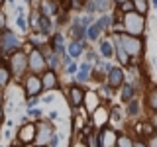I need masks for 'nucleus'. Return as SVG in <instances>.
Returning <instances> with one entry per match:
<instances>
[{
	"label": "nucleus",
	"instance_id": "obj_1",
	"mask_svg": "<svg viewBox=\"0 0 157 147\" xmlns=\"http://www.w3.org/2000/svg\"><path fill=\"white\" fill-rule=\"evenodd\" d=\"M122 32L126 36H132V37H140L145 29V16L137 12H130V14H124L122 16Z\"/></svg>",
	"mask_w": 157,
	"mask_h": 147
},
{
	"label": "nucleus",
	"instance_id": "obj_2",
	"mask_svg": "<svg viewBox=\"0 0 157 147\" xmlns=\"http://www.w3.org/2000/svg\"><path fill=\"white\" fill-rule=\"evenodd\" d=\"M8 65H10L8 71H10L12 77H16V78L26 77V73H28V55L22 51V49H18V51H14L12 55H10Z\"/></svg>",
	"mask_w": 157,
	"mask_h": 147
},
{
	"label": "nucleus",
	"instance_id": "obj_3",
	"mask_svg": "<svg viewBox=\"0 0 157 147\" xmlns=\"http://www.w3.org/2000/svg\"><path fill=\"white\" fill-rule=\"evenodd\" d=\"M118 39H120V45L126 51V55L130 57V63H132V59H137L141 55L144 43H141L140 37H132V36H126V33H118Z\"/></svg>",
	"mask_w": 157,
	"mask_h": 147
},
{
	"label": "nucleus",
	"instance_id": "obj_4",
	"mask_svg": "<svg viewBox=\"0 0 157 147\" xmlns=\"http://www.w3.org/2000/svg\"><path fill=\"white\" fill-rule=\"evenodd\" d=\"M20 47H22L20 37L14 32H10V29H2L0 32V55H12Z\"/></svg>",
	"mask_w": 157,
	"mask_h": 147
},
{
	"label": "nucleus",
	"instance_id": "obj_5",
	"mask_svg": "<svg viewBox=\"0 0 157 147\" xmlns=\"http://www.w3.org/2000/svg\"><path fill=\"white\" fill-rule=\"evenodd\" d=\"M28 69H29V75H41V73L47 71L45 55H43V51L39 47H33L28 53Z\"/></svg>",
	"mask_w": 157,
	"mask_h": 147
},
{
	"label": "nucleus",
	"instance_id": "obj_6",
	"mask_svg": "<svg viewBox=\"0 0 157 147\" xmlns=\"http://www.w3.org/2000/svg\"><path fill=\"white\" fill-rule=\"evenodd\" d=\"M55 130H53V124L49 122H36V135H33V145H39V147H47L49 139L53 137Z\"/></svg>",
	"mask_w": 157,
	"mask_h": 147
},
{
	"label": "nucleus",
	"instance_id": "obj_7",
	"mask_svg": "<svg viewBox=\"0 0 157 147\" xmlns=\"http://www.w3.org/2000/svg\"><path fill=\"white\" fill-rule=\"evenodd\" d=\"M16 135H18V143H22L24 147L29 145V143H33V135H36V122H22V126L18 127V131H16Z\"/></svg>",
	"mask_w": 157,
	"mask_h": 147
},
{
	"label": "nucleus",
	"instance_id": "obj_8",
	"mask_svg": "<svg viewBox=\"0 0 157 147\" xmlns=\"http://www.w3.org/2000/svg\"><path fill=\"white\" fill-rule=\"evenodd\" d=\"M24 90H26V96L28 98H39L43 92V86H41V78L39 75H28L24 78Z\"/></svg>",
	"mask_w": 157,
	"mask_h": 147
},
{
	"label": "nucleus",
	"instance_id": "obj_9",
	"mask_svg": "<svg viewBox=\"0 0 157 147\" xmlns=\"http://www.w3.org/2000/svg\"><path fill=\"white\" fill-rule=\"evenodd\" d=\"M67 96H69V104L73 108H81L85 104V98H86V88L82 85H71L67 88Z\"/></svg>",
	"mask_w": 157,
	"mask_h": 147
},
{
	"label": "nucleus",
	"instance_id": "obj_10",
	"mask_svg": "<svg viewBox=\"0 0 157 147\" xmlns=\"http://www.w3.org/2000/svg\"><path fill=\"white\" fill-rule=\"evenodd\" d=\"M124 78H126V75L120 67H110V71L106 73V85H108V88H120L124 85Z\"/></svg>",
	"mask_w": 157,
	"mask_h": 147
},
{
	"label": "nucleus",
	"instance_id": "obj_11",
	"mask_svg": "<svg viewBox=\"0 0 157 147\" xmlns=\"http://www.w3.org/2000/svg\"><path fill=\"white\" fill-rule=\"evenodd\" d=\"M85 8H86V12L90 14H94V12H108V10L112 8V0H88V2L85 4Z\"/></svg>",
	"mask_w": 157,
	"mask_h": 147
},
{
	"label": "nucleus",
	"instance_id": "obj_12",
	"mask_svg": "<svg viewBox=\"0 0 157 147\" xmlns=\"http://www.w3.org/2000/svg\"><path fill=\"white\" fill-rule=\"evenodd\" d=\"M39 78H41V86H43V90H55V88L59 86V78L55 75V71H47L45 73H41L39 75Z\"/></svg>",
	"mask_w": 157,
	"mask_h": 147
},
{
	"label": "nucleus",
	"instance_id": "obj_13",
	"mask_svg": "<svg viewBox=\"0 0 157 147\" xmlns=\"http://www.w3.org/2000/svg\"><path fill=\"white\" fill-rule=\"evenodd\" d=\"M112 43H114V53H116V57H118V61L122 63V65H130V57L126 55V51L122 49L120 45V39H118V33L114 37H112Z\"/></svg>",
	"mask_w": 157,
	"mask_h": 147
},
{
	"label": "nucleus",
	"instance_id": "obj_14",
	"mask_svg": "<svg viewBox=\"0 0 157 147\" xmlns=\"http://www.w3.org/2000/svg\"><path fill=\"white\" fill-rule=\"evenodd\" d=\"M59 14V6L55 0H41V16H55Z\"/></svg>",
	"mask_w": 157,
	"mask_h": 147
},
{
	"label": "nucleus",
	"instance_id": "obj_15",
	"mask_svg": "<svg viewBox=\"0 0 157 147\" xmlns=\"http://www.w3.org/2000/svg\"><path fill=\"white\" fill-rule=\"evenodd\" d=\"M98 47H100V55L104 59L114 57V43H112V39H102V41L98 43Z\"/></svg>",
	"mask_w": 157,
	"mask_h": 147
},
{
	"label": "nucleus",
	"instance_id": "obj_16",
	"mask_svg": "<svg viewBox=\"0 0 157 147\" xmlns=\"http://www.w3.org/2000/svg\"><path fill=\"white\" fill-rule=\"evenodd\" d=\"M71 36H73V41L82 43V39L86 37V28L81 26V24L75 20V24H73V28H71Z\"/></svg>",
	"mask_w": 157,
	"mask_h": 147
},
{
	"label": "nucleus",
	"instance_id": "obj_17",
	"mask_svg": "<svg viewBox=\"0 0 157 147\" xmlns=\"http://www.w3.org/2000/svg\"><path fill=\"white\" fill-rule=\"evenodd\" d=\"M51 49L57 55H65V47H63V33H55L51 39Z\"/></svg>",
	"mask_w": 157,
	"mask_h": 147
},
{
	"label": "nucleus",
	"instance_id": "obj_18",
	"mask_svg": "<svg viewBox=\"0 0 157 147\" xmlns=\"http://www.w3.org/2000/svg\"><path fill=\"white\" fill-rule=\"evenodd\" d=\"M37 28H39V32H41L43 36H49L51 29H53V24H51V20L47 16H39L37 18Z\"/></svg>",
	"mask_w": 157,
	"mask_h": 147
},
{
	"label": "nucleus",
	"instance_id": "obj_19",
	"mask_svg": "<svg viewBox=\"0 0 157 147\" xmlns=\"http://www.w3.org/2000/svg\"><path fill=\"white\" fill-rule=\"evenodd\" d=\"M120 88H122V100H124L126 104H128L130 100H134V98H136V92H137V90L134 88V85L126 82V85H122Z\"/></svg>",
	"mask_w": 157,
	"mask_h": 147
},
{
	"label": "nucleus",
	"instance_id": "obj_20",
	"mask_svg": "<svg viewBox=\"0 0 157 147\" xmlns=\"http://www.w3.org/2000/svg\"><path fill=\"white\" fill-rule=\"evenodd\" d=\"M82 53H85V45H82V43H78V41L69 43V57L71 59H78Z\"/></svg>",
	"mask_w": 157,
	"mask_h": 147
},
{
	"label": "nucleus",
	"instance_id": "obj_21",
	"mask_svg": "<svg viewBox=\"0 0 157 147\" xmlns=\"http://www.w3.org/2000/svg\"><path fill=\"white\" fill-rule=\"evenodd\" d=\"M140 112H141V104H140V100H136V98H134V100L128 102V106H126V114L130 116V118H136L137 114H140Z\"/></svg>",
	"mask_w": 157,
	"mask_h": 147
},
{
	"label": "nucleus",
	"instance_id": "obj_22",
	"mask_svg": "<svg viewBox=\"0 0 157 147\" xmlns=\"http://www.w3.org/2000/svg\"><path fill=\"white\" fill-rule=\"evenodd\" d=\"M100 33H102V29H100V26H98L96 22H92L90 26L86 28V37L90 39V41H96V39L100 37Z\"/></svg>",
	"mask_w": 157,
	"mask_h": 147
},
{
	"label": "nucleus",
	"instance_id": "obj_23",
	"mask_svg": "<svg viewBox=\"0 0 157 147\" xmlns=\"http://www.w3.org/2000/svg\"><path fill=\"white\" fill-rule=\"evenodd\" d=\"M132 4H134V10L137 14H141V16H145L149 12V2L147 0H132Z\"/></svg>",
	"mask_w": 157,
	"mask_h": 147
},
{
	"label": "nucleus",
	"instance_id": "obj_24",
	"mask_svg": "<svg viewBox=\"0 0 157 147\" xmlns=\"http://www.w3.org/2000/svg\"><path fill=\"white\" fill-rule=\"evenodd\" d=\"M45 65H47L49 71H55V69L61 65V61H59V55H57V53H49L47 59H45Z\"/></svg>",
	"mask_w": 157,
	"mask_h": 147
},
{
	"label": "nucleus",
	"instance_id": "obj_25",
	"mask_svg": "<svg viewBox=\"0 0 157 147\" xmlns=\"http://www.w3.org/2000/svg\"><path fill=\"white\" fill-rule=\"evenodd\" d=\"M147 106L153 112H157V86H153L149 90V94H147Z\"/></svg>",
	"mask_w": 157,
	"mask_h": 147
},
{
	"label": "nucleus",
	"instance_id": "obj_26",
	"mask_svg": "<svg viewBox=\"0 0 157 147\" xmlns=\"http://www.w3.org/2000/svg\"><path fill=\"white\" fill-rule=\"evenodd\" d=\"M10 78H12V75H10V71H8V67H4V65H0V88H4L10 82Z\"/></svg>",
	"mask_w": 157,
	"mask_h": 147
},
{
	"label": "nucleus",
	"instance_id": "obj_27",
	"mask_svg": "<svg viewBox=\"0 0 157 147\" xmlns=\"http://www.w3.org/2000/svg\"><path fill=\"white\" fill-rule=\"evenodd\" d=\"M116 147H134V139L130 135H118L116 137Z\"/></svg>",
	"mask_w": 157,
	"mask_h": 147
},
{
	"label": "nucleus",
	"instance_id": "obj_28",
	"mask_svg": "<svg viewBox=\"0 0 157 147\" xmlns=\"http://www.w3.org/2000/svg\"><path fill=\"white\" fill-rule=\"evenodd\" d=\"M75 81H77V85H85V82L90 81V75H88V71H82V69H78L77 75H75Z\"/></svg>",
	"mask_w": 157,
	"mask_h": 147
},
{
	"label": "nucleus",
	"instance_id": "obj_29",
	"mask_svg": "<svg viewBox=\"0 0 157 147\" xmlns=\"http://www.w3.org/2000/svg\"><path fill=\"white\" fill-rule=\"evenodd\" d=\"M96 24L100 26V29H102V32H104V29H108V26L112 24V16H108V14H104V16H102L100 20H96Z\"/></svg>",
	"mask_w": 157,
	"mask_h": 147
},
{
	"label": "nucleus",
	"instance_id": "obj_30",
	"mask_svg": "<svg viewBox=\"0 0 157 147\" xmlns=\"http://www.w3.org/2000/svg\"><path fill=\"white\" fill-rule=\"evenodd\" d=\"M86 147H100V141H98V134H90L86 137Z\"/></svg>",
	"mask_w": 157,
	"mask_h": 147
},
{
	"label": "nucleus",
	"instance_id": "obj_31",
	"mask_svg": "<svg viewBox=\"0 0 157 147\" xmlns=\"http://www.w3.org/2000/svg\"><path fill=\"white\" fill-rule=\"evenodd\" d=\"M120 8H122V14H130V12H136V10H134V4H132V0H126L124 4H120Z\"/></svg>",
	"mask_w": 157,
	"mask_h": 147
},
{
	"label": "nucleus",
	"instance_id": "obj_32",
	"mask_svg": "<svg viewBox=\"0 0 157 147\" xmlns=\"http://www.w3.org/2000/svg\"><path fill=\"white\" fill-rule=\"evenodd\" d=\"M144 143H145L147 147H157V131H153V134H151L149 137H147V139L144 141Z\"/></svg>",
	"mask_w": 157,
	"mask_h": 147
},
{
	"label": "nucleus",
	"instance_id": "obj_33",
	"mask_svg": "<svg viewBox=\"0 0 157 147\" xmlns=\"http://www.w3.org/2000/svg\"><path fill=\"white\" fill-rule=\"evenodd\" d=\"M26 114H28L29 118H41V116H43V112L39 110V108H28Z\"/></svg>",
	"mask_w": 157,
	"mask_h": 147
},
{
	"label": "nucleus",
	"instance_id": "obj_34",
	"mask_svg": "<svg viewBox=\"0 0 157 147\" xmlns=\"http://www.w3.org/2000/svg\"><path fill=\"white\" fill-rule=\"evenodd\" d=\"M4 120V90L0 88V124Z\"/></svg>",
	"mask_w": 157,
	"mask_h": 147
},
{
	"label": "nucleus",
	"instance_id": "obj_35",
	"mask_svg": "<svg viewBox=\"0 0 157 147\" xmlns=\"http://www.w3.org/2000/svg\"><path fill=\"white\" fill-rule=\"evenodd\" d=\"M16 24H18L20 29H28V28H26V20H24V16H18V18H16Z\"/></svg>",
	"mask_w": 157,
	"mask_h": 147
},
{
	"label": "nucleus",
	"instance_id": "obj_36",
	"mask_svg": "<svg viewBox=\"0 0 157 147\" xmlns=\"http://www.w3.org/2000/svg\"><path fill=\"white\" fill-rule=\"evenodd\" d=\"M2 29H6V16H4V12L0 10V32Z\"/></svg>",
	"mask_w": 157,
	"mask_h": 147
},
{
	"label": "nucleus",
	"instance_id": "obj_37",
	"mask_svg": "<svg viewBox=\"0 0 157 147\" xmlns=\"http://www.w3.org/2000/svg\"><path fill=\"white\" fill-rule=\"evenodd\" d=\"M53 100H55V96H53V94H45V96L41 98V102H43V104H51Z\"/></svg>",
	"mask_w": 157,
	"mask_h": 147
},
{
	"label": "nucleus",
	"instance_id": "obj_38",
	"mask_svg": "<svg viewBox=\"0 0 157 147\" xmlns=\"http://www.w3.org/2000/svg\"><path fill=\"white\" fill-rule=\"evenodd\" d=\"M82 4H85V0H71V8H81L82 6Z\"/></svg>",
	"mask_w": 157,
	"mask_h": 147
},
{
	"label": "nucleus",
	"instance_id": "obj_39",
	"mask_svg": "<svg viewBox=\"0 0 157 147\" xmlns=\"http://www.w3.org/2000/svg\"><path fill=\"white\" fill-rule=\"evenodd\" d=\"M149 124H151V127L157 131V112H153V116H151V120H149Z\"/></svg>",
	"mask_w": 157,
	"mask_h": 147
},
{
	"label": "nucleus",
	"instance_id": "obj_40",
	"mask_svg": "<svg viewBox=\"0 0 157 147\" xmlns=\"http://www.w3.org/2000/svg\"><path fill=\"white\" fill-rule=\"evenodd\" d=\"M65 71H67V73H77V71H78V67L75 65V63H71V65H67V67H65Z\"/></svg>",
	"mask_w": 157,
	"mask_h": 147
},
{
	"label": "nucleus",
	"instance_id": "obj_41",
	"mask_svg": "<svg viewBox=\"0 0 157 147\" xmlns=\"http://www.w3.org/2000/svg\"><path fill=\"white\" fill-rule=\"evenodd\" d=\"M37 102H39V98H29V100H28V108H36Z\"/></svg>",
	"mask_w": 157,
	"mask_h": 147
},
{
	"label": "nucleus",
	"instance_id": "obj_42",
	"mask_svg": "<svg viewBox=\"0 0 157 147\" xmlns=\"http://www.w3.org/2000/svg\"><path fill=\"white\" fill-rule=\"evenodd\" d=\"M61 65H63V67L71 65V57H69V55H63V61H61Z\"/></svg>",
	"mask_w": 157,
	"mask_h": 147
},
{
	"label": "nucleus",
	"instance_id": "obj_43",
	"mask_svg": "<svg viewBox=\"0 0 157 147\" xmlns=\"http://www.w3.org/2000/svg\"><path fill=\"white\" fill-rule=\"evenodd\" d=\"M78 69H82V71H88L90 73V63H81V67Z\"/></svg>",
	"mask_w": 157,
	"mask_h": 147
},
{
	"label": "nucleus",
	"instance_id": "obj_44",
	"mask_svg": "<svg viewBox=\"0 0 157 147\" xmlns=\"http://www.w3.org/2000/svg\"><path fill=\"white\" fill-rule=\"evenodd\" d=\"M134 147H147V145L144 143V139H140V141H134Z\"/></svg>",
	"mask_w": 157,
	"mask_h": 147
},
{
	"label": "nucleus",
	"instance_id": "obj_45",
	"mask_svg": "<svg viewBox=\"0 0 157 147\" xmlns=\"http://www.w3.org/2000/svg\"><path fill=\"white\" fill-rule=\"evenodd\" d=\"M49 118H51V120H57V118H59V114H57L55 110H53V112H49Z\"/></svg>",
	"mask_w": 157,
	"mask_h": 147
},
{
	"label": "nucleus",
	"instance_id": "obj_46",
	"mask_svg": "<svg viewBox=\"0 0 157 147\" xmlns=\"http://www.w3.org/2000/svg\"><path fill=\"white\" fill-rule=\"evenodd\" d=\"M10 147H24V145L18 143V141H12V143H10Z\"/></svg>",
	"mask_w": 157,
	"mask_h": 147
},
{
	"label": "nucleus",
	"instance_id": "obj_47",
	"mask_svg": "<svg viewBox=\"0 0 157 147\" xmlns=\"http://www.w3.org/2000/svg\"><path fill=\"white\" fill-rule=\"evenodd\" d=\"M112 2H118V4H124L126 0H112Z\"/></svg>",
	"mask_w": 157,
	"mask_h": 147
},
{
	"label": "nucleus",
	"instance_id": "obj_48",
	"mask_svg": "<svg viewBox=\"0 0 157 147\" xmlns=\"http://www.w3.org/2000/svg\"><path fill=\"white\" fill-rule=\"evenodd\" d=\"M151 2H153V6H155V8H157V0H151Z\"/></svg>",
	"mask_w": 157,
	"mask_h": 147
},
{
	"label": "nucleus",
	"instance_id": "obj_49",
	"mask_svg": "<svg viewBox=\"0 0 157 147\" xmlns=\"http://www.w3.org/2000/svg\"><path fill=\"white\" fill-rule=\"evenodd\" d=\"M4 2H6V0H0V6H2V4H4Z\"/></svg>",
	"mask_w": 157,
	"mask_h": 147
},
{
	"label": "nucleus",
	"instance_id": "obj_50",
	"mask_svg": "<svg viewBox=\"0 0 157 147\" xmlns=\"http://www.w3.org/2000/svg\"><path fill=\"white\" fill-rule=\"evenodd\" d=\"M33 147H39V145H33Z\"/></svg>",
	"mask_w": 157,
	"mask_h": 147
},
{
	"label": "nucleus",
	"instance_id": "obj_51",
	"mask_svg": "<svg viewBox=\"0 0 157 147\" xmlns=\"http://www.w3.org/2000/svg\"><path fill=\"white\" fill-rule=\"evenodd\" d=\"M155 67H157V63H155Z\"/></svg>",
	"mask_w": 157,
	"mask_h": 147
},
{
	"label": "nucleus",
	"instance_id": "obj_52",
	"mask_svg": "<svg viewBox=\"0 0 157 147\" xmlns=\"http://www.w3.org/2000/svg\"><path fill=\"white\" fill-rule=\"evenodd\" d=\"M114 147H116V145H114Z\"/></svg>",
	"mask_w": 157,
	"mask_h": 147
}]
</instances>
